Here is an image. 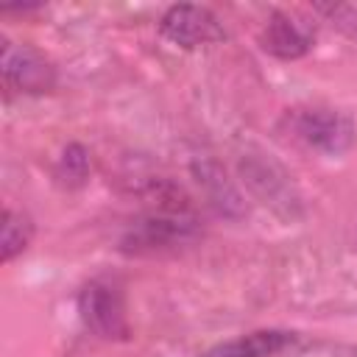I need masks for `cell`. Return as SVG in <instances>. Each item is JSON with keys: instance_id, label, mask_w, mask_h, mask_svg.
Here are the masks:
<instances>
[{"instance_id": "cell-5", "label": "cell", "mask_w": 357, "mask_h": 357, "mask_svg": "<svg viewBox=\"0 0 357 357\" xmlns=\"http://www.w3.org/2000/svg\"><path fill=\"white\" fill-rule=\"evenodd\" d=\"M296 134L315 151L337 156L354 142V123L335 109H304L293 114Z\"/></svg>"}, {"instance_id": "cell-2", "label": "cell", "mask_w": 357, "mask_h": 357, "mask_svg": "<svg viewBox=\"0 0 357 357\" xmlns=\"http://www.w3.org/2000/svg\"><path fill=\"white\" fill-rule=\"evenodd\" d=\"M78 315H81L84 326L103 340H120L128 335L123 296L109 282L95 279V282L84 284V290L78 293Z\"/></svg>"}, {"instance_id": "cell-8", "label": "cell", "mask_w": 357, "mask_h": 357, "mask_svg": "<svg viewBox=\"0 0 357 357\" xmlns=\"http://www.w3.org/2000/svg\"><path fill=\"white\" fill-rule=\"evenodd\" d=\"M243 173L245 181L271 204H293L290 201V181L287 176L268 159H248L243 162Z\"/></svg>"}, {"instance_id": "cell-10", "label": "cell", "mask_w": 357, "mask_h": 357, "mask_svg": "<svg viewBox=\"0 0 357 357\" xmlns=\"http://www.w3.org/2000/svg\"><path fill=\"white\" fill-rule=\"evenodd\" d=\"M89 167H92L89 151L81 142H70L61 151L59 162H56V178H59V184L73 190V187H81L89 178Z\"/></svg>"}, {"instance_id": "cell-3", "label": "cell", "mask_w": 357, "mask_h": 357, "mask_svg": "<svg viewBox=\"0 0 357 357\" xmlns=\"http://www.w3.org/2000/svg\"><path fill=\"white\" fill-rule=\"evenodd\" d=\"M0 70L3 81L14 92L25 95H42L50 92L56 84V70L53 64L31 45H17V42H3L0 53Z\"/></svg>"}, {"instance_id": "cell-1", "label": "cell", "mask_w": 357, "mask_h": 357, "mask_svg": "<svg viewBox=\"0 0 357 357\" xmlns=\"http://www.w3.org/2000/svg\"><path fill=\"white\" fill-rule=\"evenodd\" d=\"M195 237V220L184 212H156L134 220L126 231L120 248L128 254H153L165 248H176Z\"/></svg>"}, {"instance_id": "cell-9", "label": "cell", "mask_w": 357, "mask_h": 357, "mask_svg": "<svg viewBox=\"0 0 357 357\" xmlns=\"http://www.w3.org/2000/svg\"><path fill=\"white\" fill-rule=\"evenodd\" d=\"M33 237V223L25 212H14V209H3V223H0V259L11 262L17 254H22L28 248Z\"/></svg>"}, {"instance_id": "cell-6", "label": "cell", "mask_w": 357, "mask_h": 357, "mask_svg": "<svg viewBox=\"0 0 357 357\" xmlns=\"http://www.w3.org/2000/svg\"><path fill=\"white\" fill-rule=\"evenodd\" d=\"M259 45H262L265 53H271L276 59H284V61H293V59H301V56L310 53L312 33H310V28L296 22L290 14L273 11L262 36H259Z\"/></svg>"}, {"instance_id": "cell-4", "label": "cell", "mask_w": 357, "mask_h": 357, "mask_svg": "<svg viewBox=\"0 0 357 357\" xmlns=\"http://www.w3.org/2000/svg\"><path fill=\"white\" fill-rule=\"evenodd\" d=\"M159 33L178 45V47H201V45H212V42H220L226 36L223 25L218 22V17L204 8V6H192V3H178V6H170L162 20H159Z\"/></svg>"}, {"instance_id": "cell-7", "label": "cell", "mask_w": 357, "mask_h": 357, "mask_svg": "<svg viewBox=\"0 0 357 357\" xmlns=\"http://www.w3.org/2000/svg\"><path fill=\"white\" fill-rule=\"evenodd\" d=\"M290 343H293L290 332L259 329V332H251L245 337H237V340H229V343L218 346L212 351V357H273Z\"/></svg>"}]
</instances>
